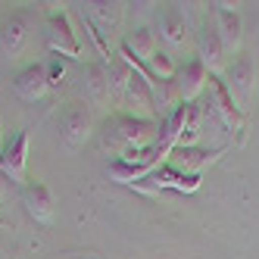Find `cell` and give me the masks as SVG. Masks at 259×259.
Instances as JSON below:
<instances>
[{"label":"cell","instance_id":"cell-1","mask_svg":"<svg viewBox=\"0 0 259 259\" xmlns=\"http://www.w3.org/2000/svg\"><path fill=\"white\" fill-rule=\"evenodd\" d=\"M159 132L162 119H135L116 113L103 125V147L113 153V159H135L138 153L159 144Z\"/></svg>","mask_w":259,"mask_h":259},{"label":"cell","instance_id":"cell-2","mask_svg":"<svg viewBox=\"0 0 259 259\" xmlns=\"http://www.w3.org/2000/svg\"><path fill=\"white\" fill-rule=\"evenodd\" d=\"M44 34H47V47L63 60H78L81 57V41L78 31L72 25V16L66 10H47L44 16Z\"/></svg>","mask_w":259,"mask_h":259},{"label":"cell","instance_id":"cell-3","mask_svg":"<svg viewBox=\"0 0 259 259\" xmlns=\"http://www.w3.org/2000/svg\"><path fill=\"white\" fill-rule=\"evenodd\" d=\"M128 63H132V60H128ZM116 103L122 106L119 113L135 116V119H156V116H159V113H156V106H153L150 78H147L135 63H132V78L125 81V88H122V94H119Z\"/></svg>","mask_w":259,"mask_h":259},{"label":"cell","instance_id":"cell-4","mask_svg":"<svg viewBox=\"0 0 259 259\" xmlns=\"http://www.w3.org/2000/svg\"><path fill=\"white\" fill-rule=\"evenodd\" d=\"M222 81H225L228 94L234 97L237 109L247 113V106L253 100V88H256V66H253V60L247 57V53H234V57L228 60V66H225V72H222Z\"/></svg>","mask_w":259,"mask_h":259},{"label":"cell","instance_id":"cell-5","mask_svg":"<svg viewBox=\"0 0 259 259\" xmlns=\"http://www.w3.org/2000/svg\"><path fill=\"white\" fill-rule=\"evenodd\" d=\"M34 41V22L28 13H10L0 22V53L4 60H22Z\"/></svg>","mask_w":259,"mask_h":259},{"label":"cell","instance_id":"cell-6","mask_svg":"<svg viewBox=\"0 0 259 259\" xmlns=\"http://www.w3.org/2000/svg\"><path fill=\"white\" fill-rule=\"evenodd\" d=\"M206 94H209V103H206V106L219 116V122L225 125L228 132H237L240 138H244V132H247V119H244V113L237 109L234 97L228 94V88H225V81H222V75H209Z\"/></svg>","mask_w":259,"mask_h":259},{"label":"cell","instance_id":"cell-7","mask_svg":"<svg viewBox=\"0 0 259 259\" xmlns=\"http://www.w3.org/2000/svg\"><path fill=\"white\" fill-rule=\"evenodd\" d=\"M222 156H225V147H175V150L169 153V162L172 169H178L181 175H197L203 178V172L209 169V165H215Z\"/></svg>","mask_w":259,"mask_h":259},{"label":"cell","instance_id":"cell-8","mask_svg":"<svg viewBox=\"0 0 259 259\" xmlns=\"http://www.w3.org/2000/svg\"><path fill=\"white\" fill-rule=\"evenodd\" d=\"M60 135H63V141L72 147V150H78V147L88 144V138L94 135V119H91L84 103H69L63 109V116H60Z\"/></svg>","mask_w":259,"mask_h":259},{"label":"cell","instance_id":"cell-9","mask_svg":"<svg viewBox=\"0 0 259 259\" xmlns=\"http://www.w3.org/2000/svg\"><path fill=\"white\" fill-rule=\"evenodd\" d=\"M197 60L206 66L209 75H222L228 66V50L219 41L215 25H209V22H203V28L197 31Z\"/></svg>","mask_w":259,"mask_h":259},{"label":"cell","instance_id":"cell-10","mask_svg":"<svg viewBox=\"0 0 259 259\" xmlns=\"http://www.w3.org/2000/svg\"><path fill=\"white\" fill-rule=\"evenodd\" d=\"M28 132H19L13 141H7L4 153H0V175L13 184L25 188V165H28Z\"/></svg>","mask_w":259,"mask_h":259},{"label":"cell","instance_id":"cell-11","mask_svg":"<svg viewBox=\"0 0 259 259\" xmlns=\"http://www.w3.org/2000/svg\"><path fill=\"white\" fill-rule=\"evenodd\" d=\"M212 25L219 31V41L225 44L228 53H240L244 41V19L231 4H212Z\"/></svg>","mask_w":259,"mask_h":259},{"label":"cell","instance_id":"cell-12","mask_svg":"<svg viewBox=\"0 0 259 259\" xmlns=\"http://www.w3.org/2000/svg\"><path fill=\"white\" fill-rule=\"evenodd\" d=\"M175 84H178V94H181V103H197L203 94H206V84H209V72L197 57L188 60L178 75H175Z\"/></svg>","mask_w":259,"mask_h":259},{"label":"cell","instance_id":"cell-13","mask_svg":"<svg viewBox=\"0 0 259 259\" xmlns=\"http://www.w3.org/2000/svg\"><path fill=\"white\" fill-rule=\"evenodd\" d=\"M84 19L91 22V28H94L97 34H113L119 25H122V4H116V0H91V4H84Z\"/></svg>","mask_w":259,"mask_h":259},{"label":"cell","instance_id":"cell-14","mask_svg":"<svg viewBox=\"0 0 259 259\" xmlns=\"http://www.w3.org/2000/svg\"><path fill=\"white\" fill-rule=\"evenodd\" d=\"M159 50V44H156V34L150 31V28H135V31H128L125 38H122V47H119V53L125 60H132V63H138V66H147L153 60V53Z\"/></svg>","mask_w":259,"mask_h":259},{"label":"cell","instance_id":"cell-15","mask_svg":"<svg viewBox=\"0 0 259 259\" xmlns=\"http://www.w3.org/2000/svg\"><path fill=\"white\" fill-rule=\"evenodd\" d=\"M13 88H16V94H19L22 100H28V103L41 100L47 91H50V81H47V66H44V63H31V66H25L19 75L13 78Z\"/></svg>","mask_w":259,"mask_h":259},{"label":"cell","instance_id":"cell-16","mask_svg":"<svg viewBox=\"0 0 259 259\" xmlns=\"http://www.w3.org/2000/svg\"><path fill=\"white\" fill-rule=\"evenodd\" d=\"M22 203H25V209L34 222H53V194L44 181H25V188H22Z\"/></svg>","mask_w":259,"mask_h":259},{"label":"cell","instance_id":"cell-17","mask_svg":"<svg viewBox=\"0 0 259 259\" xmlns=\"http://www.w3.org/2000/svg\"><path fill=\"white\" fill-rule=\"evenodd\" d=\"M159 38L169 44V47H175V50L188 47V41H191V28H188V19H184L181 10L165 7V10L159 13Z\"/></svg>","mask_w":259,"mask_h":259},{"label":"cell","instance_id":"cell-18","mask_svg":"<svg viewBox=\"0 0 259 259\" xmlns=\"http://www.w3.org/2000/svg\"><path fill=\"white\" fill-rule=\"evenodd\" d=\"M150 91H153V106H156V113H165V116H169L172 109L181 103V94H178L175 78H153V81H150Z\"/></svg>","mask_w":259,"mask_h":259},{"label":"cell","instance_id":"cell-19","mask_svg":"<svg viewBox=\"0 0 259 259\" xmlns=\"http://www.w3.org/2000/svg\"><path fill=\"white\" fill-rule=\"evenodd\" d=\"M88 91H91V100L94 103H103L109 97V81H106V72L97 69V66H88Z\"/></svg>","mask_w":259,"mask_h":259},{"label":"cell","instance_id":"cell-20","mask_svg":"<svg viewBox=\"0 0 259 259\" xmlns=\"http://www.w3.org/2000/svg\"><path fill=\"white\" fill-rule=\"evenodd\" d=\"M44 66H47V81H50V88H57V84L66 78V69H69V63H66L63 57H57V53H53V57H50Z\"/></svg>","mask_w":259,"mask_h":259},{"label":"cell","instance_id":"cell-21","mask_svg":"<svg viewBox=\"0 0 259 259\" xmlns=\"http://www.w3.org/2000/svg\"><path fill=\"white\" fill-rule=\"evenodd\" d=\"M4 147H7V138H4V122H0V153H4Z\"/></svg>","mask_w":259,"mask_h":259}]
</instances>
